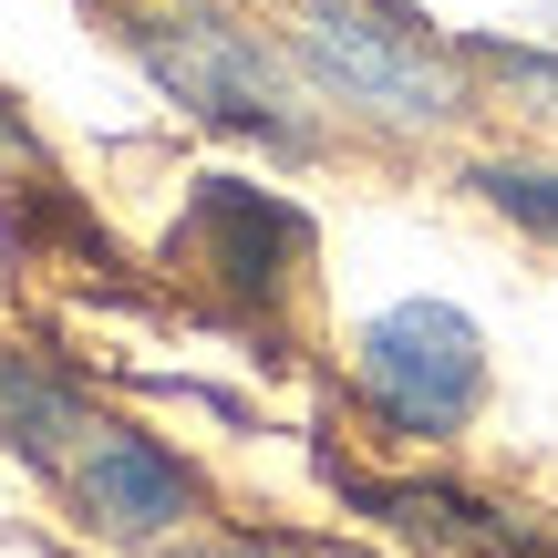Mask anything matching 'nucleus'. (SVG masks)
I'll return each mask as SVG.
<instances>
[{
	"mask_svg": "<svg viewBox=\"0 0 558 558\" xmlns=\"http://www.w3.org/2000/svg\"><path fill=\"white\" fill-rule=\"evenodd\" d=\"M197 558H269V548H197Z\"/></svg>",
	"mask_w": 558,
	"mask_h": 558,
	"instance_id": "obj_9",
	"label": "nucleus"
},
{
	"mask_svg": "<svg viewBox=\"0 0 558 558\" xmlns=\"http://www.w3.org/2000/svg\"><path fill=\"white\" fill-rule=\"evenodd\" d=\"M124 41H135V62H145L177 104H197L207 124H239V135L300 145L269 52L239 32V21H218L207 0H145V11H124Z\"/></svg>",
	"mask_w": 558,
	"mask_h": 558,
	"instance_id": "obj_1",
	"label": "nucleus"
},
{
	"mask_svg": "<svg viewBox=\"0 0 558 558\" xmlns=\"http://www.w3.org/2000/svg\"><path fill=\"white\" fill-rule=\"evenodd\" d=\"M62 486H73V507L104 527V538H166V527L197 507L186 465L156 456L145 435H124V424H94V435L73 445V465H62Z\"/></svg>",
	"mask_w": 558,
	"mask_h": 558,
	"instance_id": "obj_4",
	"label": "nucleus"
},
{
	"mask_svg": "<svg viewBox=\"0 0 558 558\" xmlns=\"http://www.w3.org/2000/svg\"><path fill=\"white\" fill-rule=\"evenodd\" d=\"M186 248H197V259L228 279V290L269 300L279 279H290V259L311 248V228H300L279 197H259V186L207 177V186H197V207H186Z\"/></svg>",
	"mask_w": 558,
	"mask_h": 558,
	"instance_id": "obj_5",
	"label": "nucleus"
},
{
	"mask_svg": "<svg viewBox=\"0 0 558 558\" xmlns=\"http://www.w3.org/2000/svg\"><path fill=\"white\" fill-rule=\"evenodd\" d=\"M486 207H507L518 228H538V239H558V177H538V166H486Z\"/></svg>",
	"mask_w": 558,
	"mask_h": 558,
	"instance_id": "obj_7",
	"label": "nucleus"
},
{
	"mask_svg": "<svg viewBox=\"0 0 558 558\" xmlns=\"http://www.w3.org/2000/svg\"><path fill=\"white\" fill-rule=\"evenodd\" d=\"M0 156H32V124H21V104L0 94Z\"/></svg>",
	"mask_w": 558,
	"mask_h": 558,
	"instance_id": "obj_8",
	"label": "nucleus"
},
{
	"mask_svg": "<svg viewBox=\"0 0 558 558\" xmlns=\"http://www.w3.org/2000/svg\"><path fill=\"white\" fill-rule=\"evenodd\" d=\"M300 52H311V73L331 83L341 104H362V114H383V124L465 114L456 62H445L403 11H383V0H311V11H300Z\"/></svg>",
	"mask_w": 558,
	"mask_h": 558,
	"instance_id": "obj_2",
	"label": "nucleus"
},
{
	"mask_svg": "<svg viewBox=\"0 0 558 558\" xmlns=\"http://www.w3.org/2000/svg\"><path fill=\"white\" fill-rule=\"evenodd\" d=\"M94 424H104L94 403H73L62 383H41V373H21V362H0V435H11L32 465H52V476H62V465H73V445L94 435Z\"/></svg>",
	"mask_w": 558,
	"mask_h": 558,
	"instance_id": "obj_6",
	"label": "nucleus"
},
{
	"mask_svg": "<svg viewBox=\"0 0 558 558\" xmlns=\"http://www.w3.org/2000/svg\"><path fill=\"white\" fill-rule=\"evenodd\" d=\"M362 393L383 403V424L403 435H456L486 393V341L456 300H393L383 320H362Z\"/></svg>",
	"mask_w": 558,
	"mask_h": 558,
	"instance_id": "obj_3",
	"label": "nucleus"
}]
</instances>
